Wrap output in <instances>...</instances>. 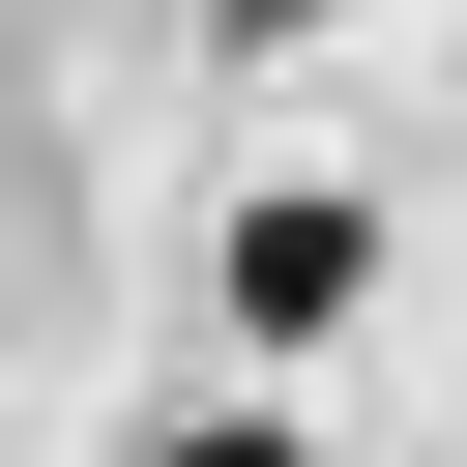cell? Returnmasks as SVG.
<instances>
[{"label":"cell","mask_w":467,"mask_h":467,"mask_svg":"<svg viewBox=\"0 0 467 467\" xmlns=\"http://www.w3.org/2000/svg\"><path fill=\"white\" fill-rule=\"evenodd\" d=\"M204 292H234L263 350H321V321L379 292V204H234V263H204Z\"/></svg>","instance_id":"obj_1"},{"label":"cell","mask_w":467,"mask_h":467,"mask_svg":"<svg viewBox=\"0 0 467 467\" xmlns=\"http://www.w3.org/2000/svg\"><path fill=\"white\" fill-rule=\"evenodd\" d=\"M292 29H350V0H204V58H292Z\"/></svg>","instance_id":"obj_2"},{"label":"cell","mask_w":467,"mask_h":467,"mask_svg":"<svg viewBox=\"0 0 467 467\" xmlns=\"http://www.w3.org/2000/svg\"><path fill=\"white\" fill-rule=\"evenodd\" d=\"M146 467H292V438H263V409H234V438H146Z\"/></svg>","instance_id":"obj_3"}]
</instances>
